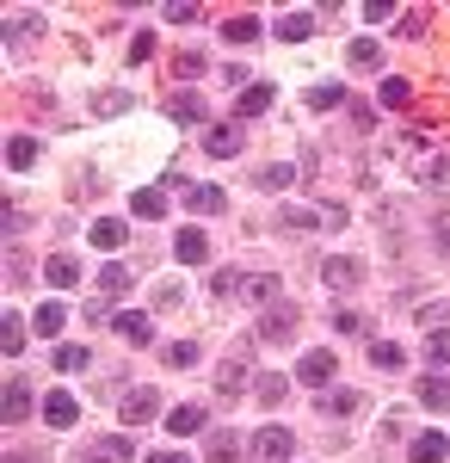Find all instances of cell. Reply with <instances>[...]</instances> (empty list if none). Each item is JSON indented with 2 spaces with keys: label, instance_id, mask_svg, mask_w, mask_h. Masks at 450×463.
Masks as SVG:
<instances>
[{
  "label": "cell",
  "instance_id": "1",
  "mask_svg": "<svg viewBox=\"0 0 450 463\" xmlns=\"http://www.w3.org/2000/svg\"><path fill=\"white\" fill-rule=\"evenodd\" d=\"M321 285H327V290H358V285H364V260H352V253L321 260Z\"/></svg>",
  "mask_w": 450,
  "mask_h": 463
},
{
  "label": "cell",
  "instance_id": "2",
  "mask_svg": "<svg viewBox=\"0 0 450 463\" xmlns=\"http://www.w3.org/2000/svg\"><path fill=\"white\" fill-rule=\"evenodd\" d=\"M74 463H136V445H130V432H117V439H93V445H80V458Z\"/></svg>",
  "mask_w": 450,
  "mask_h": 463
},
{
  "label": "cell",
  "instance_id": "3",
  "mask_svg": "<svg viewBox=\"0 0 450 463\" xmlns=\"http://www.w3.org/2000/svg\"><path fill=\"white\" fill-rule=\"evenodd\" d=\"M290 451H296V439L284 427H259L253 432V458L259 463H290Z\"/></svg>",
  "mask_w": 450,
  "mask_h": 463
},
{
  "label": "cell",
  "instance_id": "4",
  "mask_svg": "<svg viewBox=\"0 0 450 463\" xmlns=\"http://www.w3.org/2000/svg\"><path fill=\"white\" fill-rule=\"evenodd\" d=\"M155 414H161V395L148 390V383H142V390H130V395H124V408H117L124 432H130V427H142V420H155Z\"/></svg>",
  "mask_w": 450,
  "mask_h": 463
},
{
  "label": "cell",
  "instance_id": "5",
  "mask_svg": "<svg viewBox=\"0 0 450 463\" xmlns=\"http://www.w3.org/2000/svg\"><path fill=\"white\" fill-rule=\"evenodd\" d=\"M0 420H6V427H25V420H32V383H25L19 371L6 377V414H0Z\"/></svg>",
  "mask_w": 450,
  "mask_h": 463
},
{
  "label": "cell",
  "instance_id": "6",
  "mask_svg": "<svg viewBox=\"0 0 450 463\" xmlns=\"http://www.w3.org/2000/svg\"><path fill=\"white\" fill-rule=\"evenodd\" d=\"M333 371H340V358L327 353V346H321V353H309L303 364H296V377H303L309 390H327V383H333Z\"/></svg>",
  "mask_w": 450,
  "mask_h": 463
},
{
  "label": "cell",
  "instance_id": "7",
  "mask_svg": "<svg viewBox=\"0 0 450 463\" xmlns=\"http://www.w3.org/2000/svg\"><path fill=\"white\" fill-rule=\"evenodd\" d=\"M111 327H117V340H124V346H148V340H155V321H148V316H136V309L111 316Z\"/></svg>",
  "mask_w": 450,
  "mask_h": 463
},
{
  "label": "cell",
  "instance_id": "8",
  "mask_svg": "<svg viewBox=\"0 0 450 463\" xmlns=\"http://www.w3.org/2000/svg\"><path fill=\"white\" fill-rule=\"evenodd\" d=\"M296 334V309L290 303H272L266 316H259V340H290Z\"/></svg>",
  "mask_w": 450,
  "mask_h": 463
},
{
  "label": "cell",
  "instance_id": "9",
  "mask_svg": "<svg viewBox=\"0 0 450 463\" xmlns=\"http://www.w3.org/2000/svg\"><path fill=\"white\" fill-rule=\"evenodd\" d=\"M241 124H216V130H210L204 137V155H216V161H229V155H241Z\"/></svg>",
  "mask_w": 450,
  "mask_h": 463
},
{
  "label": "cell",
  "instance_id": "10",
  "mask_svg": "<svg viewBox=\"0 0 450 463\" xmlns=\"http://www.w3.org/2000/svg\"><path fill=\"white\" fill-rule=\"evenodd\" d=\"M235 297H247V303H266V309H272V297H277V272H247L241 285H235Z\"/></svg>",
  "mask_w": 450,
  "mask_h": 463
},
{
  "label": "cell",
  "instance_id": "11",
  "mask_svg": "<svg viewBox=\"0 0 450 463\" xmlns=\"http://www.w3.org/2000/svg\"><path fill=\"white\" fill-rule=\"evenodd\" d=\"M277 106V87H272V80H253V87H241V106H235V111H241V118H259V111H272Z\"/></svg>",
  "mask_w": 450,
  "mask_h": 463
},
{
  "label": "cell",
  "instance_id": "12",
  "mask_svg": "<svg viewBox=\"0 0 450 463\" xmlns=\"http://www.w3.org/2000/svg\"><path fill=\"white\" fill-rule=\"evenodd\" d=\"M173 253L185 260V266H204V260H210V235H204V229H179Z\"/></svg>",
  "mask_w": 450,
  "mask_h": 463
},
{
  "label": "cell",
  "instance_id": "13",
  "mask_svg": "<svg viewBox=\"0 0 450 463\" xmlns=\"http://www.w3.org/2000/svg\"><path fill=\"white\" fill-rule=\"evenodd\" d=\"M43 420H50V427H74V420H80V402H74L69 390H56L43 402Z\"/></svg>",
  "mask_w": 450,
  "mask_h": 463
},
{
  "label": "cell",
  "instance_id": "14",
  "mask_svg": "<svg viewBox=\"0 0 450 463\" xmlns=\"http://www.w3.org/2000/svg\"><path fill=\"white\" fill-rule=\"evenodd\" d=\"M314 25H321V19H314L309 6H296V13H284V19H277V37H290V43H303V37H314Z\"/></svg>",
  "mask_w": 450,
  "mask_h": 463
},
{
  "label": "cell",
  "instance_id": "15",
  "mask_svg": "<svg viewBox=\"0 0 450 463\" xmlns=\"http://www.w3.org/2000/svg\"><path fill=\"white\" fill-rule=\"evenodd\" d=\"M167 432H173V439H192V432H204V408H198V402L173 408V414H167Z\"/></svg>",
  "mask_w": 450,
  "mask_h": 463
},
{
  "label": "cell",
  "instance_id": "16",
  "mask_svg": "<svg viewBox=\"0 0 450 463\" xmlns=\"http://www.w3.org/2000/svg\"><path fill=\"white\" fill-rule=\"evenodd\" d=\"M43 279H50L56 290H74L80 285V266H74L69 253H56V260H43Z\"/></svg>",
  "mask_w": 450,
  "mask_h": 463
},
{
  "label": "cell",
  "instance_id": "17",
  "mask_svg": "<svg viewBox=\"0 0 450 463\" xmlns=\"http://www.w3.org/2000/svg\"><path fill=\"white\" fill-rule=\"evenodd\" d=\"M62 321H69L62 303H37V309H32V327L43 334V340H56V334H62Z\"/></svg>",
  "mask_w": 450,
  "mask_h": 463
},
{
  "label": "cell",
  "instance_id": "18",
  "mask_svg": "<svg viewBox=\"0 0 450 463\" xmlns=\"http://www.w3.org/2000/svg\"><path fill=\"white\" fill-rule=\"evenodd\" d=\"M408 451H414V463H445L450 439H445V432H419V439L408 445Z\"/></svg>",
  "mask_w": 450,
  "mask_h": 463
},
{
  "label": "cell",
  "instance_id": "19",
  "mask_svg": "<svg viewBox=\"0 0 450 463\" xmlns=\"http://www.w3.org/2000/svg\"><path fill=\"white\" fill-rule=\"evenodd\" d=\"M346 62H352V69H382V43H377V37H352Z\"/></svg>",
  "mask_w": 450,
  "mask_h": 463
},
{
  "label": "cell",
  "instance_id": "20",
  "mask_svg": "<svg viewBox=\"0 0 450 463\" xmlns=\"http://www.w3.org/2000/svg\"><path fill=\"white\" fill-rule=\"evenodd\" d=\"M87 235H93V248H99V253L124 248V222H117V216H99V222H93V229H87Z\"/></svg>",
  "mask_w": 450,
  "mask_h": 463
},
{
  "label": "cell",
  "instance_id": "21",
  "mask_svg": "<svg viewBox=\"0 0 450 463\" xmlns=\"http://www.w3.org/2000/svg\"><path fill=\"white\" fill-rule=\"evenodd\" d=\"M259 32H266V25H259V19H247V13L222 19V37H229V43H259Z\"/></svg>",
  "mask_w": 450,
  "mask_h": 463
},
{
  "label": "cell",
  "instance_id": "22",
  "mask_svg": "<svg viewBox=\"0 0 450 463\" xmlns=\"http://www.w3.org/2000/svg\"><path fill=\"white\" fill-rule=\"evenodd\" d=\"M222 204H229V192H222V185H192V211H198V216H216Z\"/></svg>",
  "mask_w": 450,
  "mask_h": 463
},
{
  "label": "cell",
  "instance_id": "23",
  "mask_svg": "<svg viewBox=\"0 0 450 463\" xmlns=\"http://www.w3.org/2000/svg\"><path fill=\"white\" fill-rule=\"evenodd\" d=\"M253 185H259V192H290V185H296V167H259Z\"/></svg>",
  "mask_w": 450,
  "mask_h": 463
},
{
  "label": "cell",
  "instance_id": "24",
  "mask_svg": "<svg viewBox=\"0 0 450 463\" xmlns=\"http://www.w3.org/2000/svg\"><path fill=\"white\" fill-rule=\"evenodd\" d=\"M370 364H377V371H401V364H408V353H401L395 340H370Z\"/></svg>",
  "mask_w": 450,
  "mask_h": 463
},
{
  "label": "cell",
  "instance_id": "25",
  "mask_svg": "<svg viewBox=\"0 0 450 463\" xmlns=\"http://www.w3.org/2000/svg\"><path fill=\"white\" fill-rule=\"evenodd\" d=\"M0 353H6V358H19V353H25V321H19V316H6V321H0Z\"/></svg>",
  "mask_w": 450,
  "mask_h": 463
},
{
  "label": "cell",
  "instance_id": "26",
  "mask_svg": "<svg viewBox=\"0 0 450 463\" xmlns=\"http://www.w3.org/2000/svg\"><path fill=\"white\" fill-rule=\"evenodd\" d=\"M204 451H210V463H235L241 458V439H235V432H210Z\"/></svg>",
  "mask_w": 450,
  "mask_h": 463
},
{
  "label": "cell",
  "instance_id": "27",
  "mask_svg": "<svg viewBox=\"0 0 450 463\" xmlns=\"http://www.w3.org/2000/svg\"><path fill=\"white\" fill-rule=\"evenodd\" d=\"M241 383H247V358L235 353V358H229V364H222V371H216V390H222V395H235V390H241Z\"/></svg>",
  "mask_w": 450,
  "mask_h": 463
},
{
  "label": "cell",
  "instance_id": "28",
  "mask_svg": "<svg viewBox=\"0 0 450 463\" xmlns=\"http://www.w3.org/2000/svg\"><path fill=\"white\" fill-rule=\"evenodd\" d=\"M333 106H346V87H333V80L309 87V111H333Z\"/></svg>",
  "mask_w": 450,
  "mask_h": 463
},
{
  "label": "cell",
  "instance_id": "29",
  "mask_svg": "<svg viewBox=\"0 0 450 463\" xmlns=\"http://www.w3.org/2000/svg\"><path fill=\"white\" fill-rule=\"evenodd\" d=\"M6 167H19V174L37 167V143H32V137H13V143H6Z\"/></svg>",
  "mask_w": 450,
  "mask_h": 463
},
{
  "label": "cell",
  "instance_id": "30",
  "mask_svg": "<svg viewBox=\"0 0 450 463\" xmlns=\"http://www.w3.org/2000/svg\"><path fill=\"white\" fill-rule=\"evenodd\" d=\"M382 106H389V111L414 106V87H408V80H401V74H389V80H382Z\"/></svg>",
  "mask_w": 450,
  "mask_h": 463
},
{
  "label": "cell",
  "instance_id": "31",
  "mask_svg": "<svg viewBox=\"0 0 450 463\" xmlns=\"http://www.w3.org/2000/svg\"><path fill=\"white\" fill-rule=\"evenodd\" d=\"M93 111L99 118H117V111H130V93L124 87H105V93H93Z\"/></svg>",
  "mask_w": 450,
  "mask_h": 463
},
{
  "label": "cell",
  "instance_id": "32",
  "mask_svg": "<svg viewBox=\"0 0 450 463\" xmlns=\"http://www.w3.org/2000/svg\"><path fill=\"white\" fill-rule=\"evenodd\" d=\"M419 408H450V377H426L419 383Z\"/></svg>",
  "mask_w": 450,
  "mask_h": 463
},
{
  "label": "cell",
  "instance_id": "33",
  "mask_svg": "<svg viewBox=\"0 0 450 463\" xmlns=\"http://www.w3.org/2000/svg\"><path fill=\"white\" fill-rule=\"evenodd\" d=\"M284 390H290V377H277V371H266V377L253 383V395H259L266 408H277V402H284Z\"/></svg>",
  "mask_w": 450,
  "mask_h": 463
},
{
  "label": "cell",
  "instance_id": "34",
  "mask_svg": "<svg viewBox=\"0 0 450 463\" xmlns=\"http://www.w3.org/2000/svg\"><path fill=\"white\" fill-rule=\"evenodd\" d=\"M99 290L105 297H124L130 290V266H99Z\"/></svg>",
  "mask_w": 450,
  "mask_h": 463
},
{
  "label": "cell",
  "instance_id": "35",
  "mask_svg": "<svg viewBox=\"0 0 450 463\" xmlns=\"http://www.w3.org/2000/svg\"><path fill=\"white\" fill-rule=\"evenodd\" d=\"M37 25H43L37 13H6V43H19V37H25V32L37 37Z\"/></svg>",
  "mask_w": 450,
  "mask_h": 463
},
{
  "label": "cell",
  "instance_id": "36",
  "mask_svg": "<svg viewBox=\"0 0 450 463\" xmlns=\"http://www.w3.org/2000/svg\"><path fill=\"white\" fill-rule=\"evenodd\" d=\"M173 118H179V124H204V99H198V93H179Z\"/></svg>",
  "mask_w": 450,
  "mask_h": 463
},
{
  "label": "cell",
  "instance_id": "37",
  "mask_svg": "<svg viewBox=\"0 0 450 463\" xmlns=\"http://www.w3.org/2000/svg\"><path fill=\"white\" fill-rule=\"evenodd\" d=\"M87 364H93V358H87V346H56V371H87Z\"/></svg>",
  "mask_w": 450,
  "mask_h": 463
},
{
  "label": "cell",
  "instance_id": "38",
  "mask_svg": "<svg viewBox=\"0 0 450 463\" xmlns=\"http://www.w3.org/2000/svg\"><path fill=\"white\" fill-rule=\"evenodd\" d=\"M130 211H136V216H161V211H167V192H136Z\"/></svg>",
  "mask_w": 450,
  "mask_h": 463
},
{
  "label": "cell",
  "instance_id": "39",
  "mask_svg": "<svg viewBox=\"0 0 450 463\" xmlns=\"http://www.w3.org/2000/svg\"><path fill=\"white\" fill-rule=\"evenodd\" d=\"M167 364H173V371H192V364H198V346H192V340H173V346H167Z\"/></svg>",
  "mask_w": 450,
  "mask_h": 463
},
{
  "label": "cell",
  "instance_id": "40",
  "mask_svg": "<svg viewBox=\"0 0 450 463\" xmlns=\"http://www.w3.org/2000/svg\"><path fill=\"white\" fill-rule=\"evenodd\" d=\"M358 408H364L358 395H327L321 390V414H358Z\"/></svg>",
  "mask_w": 450,
  "mask_h": 463
},
{
  "label": "cell",
  "instance_id": "41",
  "mask_svg": "<svg viewBox=\"0 0 450 463\" xmlns=\"http://www.w3.org/2000/svg\"><path fill=\"white\" fill-rule=\"evenodd\" d=\"M173 74H179V80H198V74H204V56H198V50L173 56Z\"/></svg>",
  "mask_w": 450,
  "mask_h": 463
},
{
  "label": "cell",
  "instance_id": "42",
  "mask_svg": "<svg viewBox=\"0 0 450 463\" xmlns=\"http://www.w3.org/2000/svg\"><path fill=\"white\" fill-rule=\"evenodd\" d=\"M419 179H432V185H445V179H450V155H432V161L419 167Z\"/></svg>",
  "mask_w": 450,
  "mask_h": 463
},
{
  "label": "cell",
  "instance_id": "43",
  "mask_svg": "<svg viewBox=\"0 0 450 463\" xmlns=\"http://www.w3.org/2000/svg\"><path fill=\"white\" fill-rule=\"evenodd\" d=\"M426 364H450V334H432L426 340Z\"/></svg>",
  "mask_w": 450,
  "mask_h": 463
},
{
  "label": "cell",
  "instance_id": "44",
  "mask_svg": "<svg viewBox=\"0 0 450 463\" xmlns=\"http://www.w3.org/2000/svg\"><path fill=\"white\" fill-rule=\"evenodd\" d=\"M333 327H340V334H364V316H358V309H333Z\"/></svg>",
  "mask_w": 450,
  "mask_h": 463
},
{
  "label": "cell",
  "instance_id": "45",
  "mask_svg": "<svg viewBox=\"0 0 450 463\" xmlns=\"http://www.w3.org/2000/svg\"><path fill=\"white\" fill-rule=\"evenodd\" d=\"M6 285H25V253L6 248Z\"/></svg>",
  "mask_w": 450,
  "mask_h": 463
},
{
  "label": "cell",
  "instance_id": "46",
  "mask_svg": "<svg viewBox=\"0 0 450 463\" xmlns=\"http://www.w3.org/2000/svg\"><path fill=\"white\" fill-rule=\"evenodd\" d=\"M284 216V229H314V222H321V211H277Z\"/></svg>",
  "mask_w": 450,
  "mask_h": 463
},
{
  "label": "cell",
  "instance_id": "47",
  "mask_svg": "<svg viewBox=\"0 0 450 463\" xmlns=\"http://www.w3.org/2000/svg\"><path fill=\"white\" fill-rule=\"evenodd\" d=\"M148 56H155V37L136 32V37H130V62H148Z\"/></svg>",
  "mask_w": 450,
  "mask_h": 463
},
{
  "label": "cell",
  "instance_id": "48",
  "mask_svg": "<svg viewBox=\"0 0 450 463\" xmlns=\"http://www.w3.org/2000/svg\"><path fill=\"white\" fill-rule=\"evenodd\" d=\"M235 285H241V272H216V279H210V290H216V297H235Z\"/></svg>",
  "mask_w": 450,
  "mask_h": 463
},
{
  "label": "cell",
  "instance_id": "49",
  "mask_svg": "<svg viewBox=\"0 0 450 463\" xmlns=\"http://www.w3.org/2000/svg\"><path fill=\"white\" fill-rule=\"evenodd\" d=\"M142 463H192V458H185V451H173V445H167V451H155V458H142Z\"/></svg>",
  "mask_w": 450,
  "mask_h": 463
},
{
  "label": "cell",
  "instance_id": "50",
  "mask_svg": "<svg viewBox=\"0 0 450 463\" xmlns=\"http://www.w3.org/2000/svg\"><path fill=\"white\" fill-rule=\"evenodd\" d=\"M6 463H43V458H25V451H6Z\"/></svg>",
  "mask_w": 450,
  "mask_h": 463
}]
</instances>
